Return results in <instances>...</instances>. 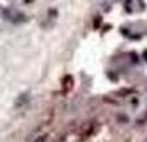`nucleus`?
<instances>
[{"mask_svg":"<svg viewBox=\"0 0 147 142\" xmlns=\"http://www.w3.org/2000/svg\"><path fill=\"white\" fill-rule=\"evenodd\" d=\"M35 142H47V137H45V135H40V137H38Z\"/></svg>","mask_w":147,"mask_h":142,"instance_id":"1","label":"nucleus"}]
</instances>
